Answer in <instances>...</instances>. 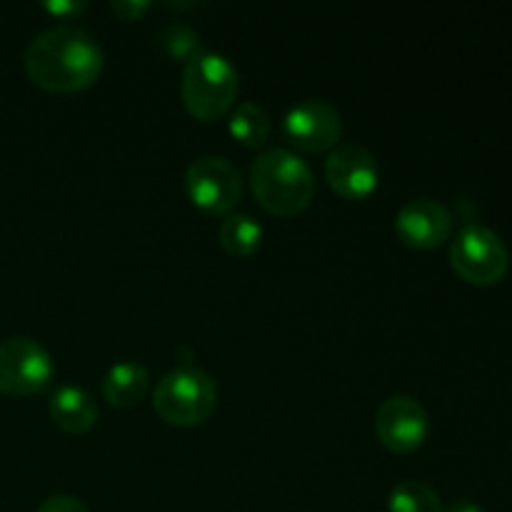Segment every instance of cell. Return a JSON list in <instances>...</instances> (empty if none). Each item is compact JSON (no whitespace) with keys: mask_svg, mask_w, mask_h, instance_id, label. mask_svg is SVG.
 Returning a JSON list of instances; mask_svg holds the SVG:
<instances>
[{"mask_svg":"<svg viewBox=\"0 0 512 512\" xmlns=\"http://www.w3.org/2000/svg\"><path fill=\"white\" fill-rule=\"evenodd\" d=\"M395 233L410 248L433 250L453 233V213L438 200H410L395 215Z\"/></svg>","mask_w":512,"mask_h":512,"instance_id":"obj_11","label":"cell"},{"mask_svg":"<svg viewBox=\"0 0 512 512\" xmlns=\"http://www.w3.org/2000/svg\"><path fill=\"white\" fill-rule=\"evenodd\" d=\"M375 435L390 453H415L430 435L428 410L410 395H390L375 413Z\"/></svg>","mask_w":512,"mask_h":512,"instance_id":"obj_8","label":"cell"},{"mask_svg":"<svg viewBox=\"0 0 512 512\" xmlns=\"http://www.w3.org/2000/svg\"><path fill=\"white\" fill-rule=\"evenodd\" d=\"M53 378V355L40 340L28 335L0 340V393L13 398L43 393Z\"/></svg>","mask_w":512,"mask_h":512,"instance_id":"obj_6","label":"cell"},{"mask_svg":"<svg viewBox=\"0 0 512 512\" xmlns=\"http://www.w3.org/2000/svg\"><path fill=\"white\" fill-rule=\"evenodd\" d=\"M35 512H90L85 503L75 495H50L38 505Z\"/></svg>","mask_w":512,"mask_h":512,"instance_id":"obj_18","label":"cell"},{"mask_svg":"<svg viewBox=\"0 0 512 512\" xmlns=\"http://www.w3.org/2000/svg\"><path fill=\"white\" fill-rule=\"evenodd\" d=\"M445 512H485V510L480 508L478 503H473V500H458V503L450 505Z\"/></svg>","mask_w":512,"mask_h":512,"instance_id":"obj_21","label":"cell"},{"mask_svg":"<svg viewBox=\"0 0 512 512\" xmlns=\"http://www.w3.org/2000/svg\"><path fill=\"white\" fill-rule=\"evenodd\" d=\"M285 135L303 153H325L340 145L343 138V118L335 105L325 100L308 98L285 113Z\"/></svg>","mask_w":512,"mask_h":512,"instance_id":"obj_9","label":"cell"},{"mask_svg":"<svg viewBox=\"0 0 512 512\" xmlns=\"http://www.w3.org/2000/svg\"><path fill=\"white\" fill-rule=\"evenodd\" d=\"M100 390H103V398L115 408H135V405L143 403L150 390L148 368L143 363H135V360L110 365L108 373L103 375Z\"/></svg>","mask_w":512,"mask_h":512,"instance_id":"obj_12","label":"cell"},{"mask_svg":"<svg viewBox=\"0 0 512 512\" xmlns=\"http://www.w3.org/2000/svg\"><path fill=\"white\" fill-rule=\"evenodd\" d=\"M218 240L233 258H248L263 243V225L248 213H230L220 220Z\"/></svg>","mask_w":512,"mask_h":512,"instance_id":"obj_14","label":"cell"},{"mask_svg":"<svg viewBox=\"0 0 512 512\" xmlns=\"http://www.w3.org/2000/svg\"><path fill=\"white\" fill-rule=\"evenodd\" d=\"M98 403L78 385H63L50 398V418L65 433H88L98 423Z\"/></svg>","mask_w":512,"mask_h":512,"instance_id":"obj_13","label":"cell"},{"mask_svg":"<svg viewBox=\"0 0 512 512\" xmlns=\"http://www.w3.org/2000/svg\"><path fill=\"white\" fill-rule=\"evenodd\" d=\"M153 40L170 60H183V63H188L203 50L200 48V33L185 23H165L163 28L155 30Z\"/></svg>","mask_w":512,"mask_h":512,"instance_id":"obj_17","label":"cell"},{"mask_svg":"<svg viewBox=\"0 0 512 512\" xmlns=\"http://www.w3.org/2000/svg\"><path fill=\"white\" fill-rule=\"evenodd\" d=\"M115 15H120L123 20H140L150 10L148 0H118V3L110 5Z\"/></svg>","mask_w":512,"mask_h":512,"instance_id":"obj_19","label":"cell"},{"mask_svg":"<svg viewBox=\"0 0 512 512\" xmlns=\"http://www.w3.org/2000/svg\"><path fill=\"white\" fill-rule=\"evenodd\" d=\"M218 405V385L195 365H178L165 373L153 390V410L175 428L203 425Z\"/></svg>","mask_w":512,"mask_h":512,"instance_id":"obj_4","label":"cell"},{"mask_svg":"<svg viewBox=\"0 0 512 512\" xmlns=\"http://www.w3.org/2000/svg\"><path fill=\"white\" fill-rule=\"evenodd\" d=\"M228 130L245 148H263L270 135V115L258 103H240L230 113Z\"/></svg>","mask_w":512,"mask_h":512,"instance_id":"obj_15","label":"cell"},{"mask_svg":"<svg viewBox=\"0 0 512 512\" xmlns=\"http://www.w3.org/2000/svg\"><path fill=\"white\" fill-rule=\"evenodd\" d=\"M255 200L278 218H295L315 198V175L295 150L268 148L250 165Z\"/></svg>","mask_w":512,"mask_h":512,"instance_id":"obj_2","label":"cell"},{"mask_svg":"<svg viewBox=\"0 0 512 512\" xmlns=\"http://www.w3.org/2000/svg\"><path fill=\"white\" fill-rule=\"evenodd\" d=\"M185 193L195 208L225 218L243 195V178L223 155H203L185 170Z\"/></svg>","mask_w":512,"mask_h":512,"instance_id":"obj_7","label":"cell"},{"mask_svg":"<svg viewBox=\"0 0 512 512\" xmlns=\"http://www.w3.org/2000/svg\"><path fill=\"white\" fill-rule=\"evenodd\" d=\"M105 65L98 40L73 23L43 30L25 48V73L50 93H78L100 78Z\"/></svg>","mask_w":512,"mask_h":512,"instance_id":"obj_1","label":"cell"},{"mask_svg":"<svg viewBox=\"0 0 512 512\" xmlns=\"http://www.w3.org/2000/svg\"><path fill=\"white\" fill-rule=\"evenodd\" d=\"M43 8L55 18H73V15L83 13L85 3H80V0H48Z\"/></svg>","mask_w":512,"mask_h":512,"instance_id":"obj_20","label":"cell"},{"mask_svg":"<svg viewBox=\"0 0 512 512\" xmlns=\"http://www.w3.org/2000/svg\"><path fill=\"white\" fill-rule=\"evenodd\" d=\"M325 180L340 198L365 200L378 190V160L363 145L340 143L330 150L325 160Z\"/></svg>","mask_w":512,"mask_h":512,"instance_id":"obj_10","label":"cell"},{"mask_svg":"<svg viewBox=\"0 0 512 512\" xmlns=\"http://www.w3.org/2000/svg\"><path fill=\"white\" fill-rule=\"evenodd\" d=\"M450 265L470 285H495L508 275L510 250L495 230L470 223L450 243Z\"/></svg>","mask_w":512,"mask_h":512,"instance_id":"obj_5","label":"cell"},{"mask_svg":"<svg viewBox=\"0 0 512 512\" xmlns=\"http://www.w3.org/2000/svg\"><path fill=\"white\" fill-rule=\"evenodd\" d=\"M388 512H445V505L428 483L400 480L388 495Z\"/></svg>","mask_w":512,"mask_h":512,"instance_id":"obj_16","label":"cell"},{"mask_svg":"<svg viewBox=\"0 0 512 512\" xmlns=\"http://www.w3.org/2000/svg\"><path fill=\"white\" fill-rule=\"evenodd\" d=\"M240 90V75L225 55L215 50H200L185 63L180 80V98L193 118L218 120L233 108Z\"/></svg>","mask_w":512,"mask_h":512,"instance_id":"obj_3","label":"cell"}]
</instances>
